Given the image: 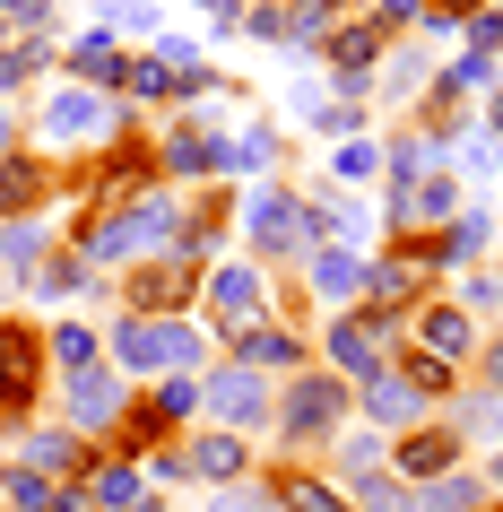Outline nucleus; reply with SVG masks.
Returning a JSON list of instances; mask_svg holds the SVG:
<instances>
[{"label":"nucleus","instance_id":"2eb2a0df","mask_svg":"<svg viewBox=\"0 0 503 512\" xmlns=\"http://www.w3.org/2000/svg\"><path fill=\"white\" fill-rule=\"evenodd\" d=\"M304 287H313V296H356V287H365V252H347V243H313Z\"/></svg>","mask_w":503,"mask_h":512},{"label":"nucleus","instance_id":"c756f323","mask_svg":"<svg viewBox=\"0 0 503 512\" xmlns=\"http://www.w3.org/2000/svg\"><path fill=\"white\" fill-rule=\"evenodd\" d=\"M87 495H96V512H139L148 504V495H139V469H96Z\"/></svg>","mask_w":503,"mask_h":512},{"label":"nucleus","instance_id":"49530a36","mask_svg":"<svg viewBox=\"0 0 503 512\" xmlns=\"http://www.w3.org/2000/svg\"><path fill=\"white\" fill-rule=\"evenodd\" d=\"M417 79H425V53H399V61H391V96H408Z\"/></svg>","mask_w":503,"mask_h":512},{"label":"nucleus","instance_id":"b1692460","mask_svg":"<svg viewBox=\"0 0 503 512\" xmlns=\"http://www.w3.org/2000/svg\"><path fill=\"white\" fill-rule=\"evenodd\" d=\"M477 495H486V486H477V478H460V469H451V478L417 486L408 504H417V512H477Z\"/></svg>","mask_w":503,"mask_h":512},{"label":"nucleus","instance_id":"6e6d98bb","mask_svg":"<svg viewBox=\"0 0 503 512\" xmlns=\"http://www.w3.org/2000/svg\"><path fill=\"white\" fill-rule=\"evenodd\" d=\"M209 9H217V18H235V9H243V0H209Z\"/></svg>","mask_w":503,"mask_h":512},{"label":"nucleus","instance_id":"f3484780","mask_svg":"<svg viewBox=\"0 0 503 512\" xmlns=\"http://www.w3.org/2000/svg\"><path fill=\"white\" fill-rule=\"evenodd\" d=\"M269 165H278V131H269V122H252L243 139H217V174H252V183H269Z\"/></svg>","mask_w":503,"mask_h":512},{"label":"nucleus","instance_id":"dca6fc26","mask_svg":"<svg viewBox=\"0 0 503 512\" xmlns=\"http://www.w3.org/2000/svg\"><path fill=\"white\" fill-rule=\"evenodd\" d=\"M61 61H70V79H79V87H113L122 70H131V61H122V44H113L105 27H87V35H79V44H70Z\"/></svg>","mask_w":503,"mask_h":512},{"label":"nucleus","instance_id":"13d9d810","mask_svg":"<svg viewBox=\"0 0 503 512\" xmlns=\"http://www.w3.org/2000/svg\"><path fill=\"white\" fill-rule=\"evenodd\" d=\"M321 9H339V0H321Z\"/></svg>","mask_w":503,"mask_h":512},{"label":"nucleus","instance_id":"72a5a7b5","mask_svg":"<svg viewBox=\"0 0 503 512\" xmlns=\"http://www.w3.org/2000/svg\"><path fill=\"white\" fill-rule=\"evenodd\" d=\"M486 235H495V226H486V209L451 217V235H443V261H477V252H486Z\"/></svg>","mask_w":503,"mask_h":512},{"label":"nucleus","instance_id":"5fc2aeb1","mask_svg":"<svg viewBox=\"0 0 503 512\" xmlns=\"http://www.w3.org/2000/svg\"><path fill=\"white\" fill-rule=\"evenodd\" d=\"M486 122H495V139H503V96H495V105H486Z\"/></svg>","mask_w":503,"mask_h":512},{"label":"nucleus","instance_id":"a18cd8bd","mask_svg":"<svg viewBox=\"0 0 503 512\" xmlns=\"http://www.w3.org/2000/svg\"><path fill=\"white\" fill-rule=\"evenodd\" d=\"M460 157H469V174H503V139H469Z\"/></svg>","mask_w":503,"mask_h":512},{"label":"nucleus","instance_id":"de8ad7c7","mask_svg":"<svg viewBox=\"0 0 503 512\" xmlns=\"http://www.w3.org/2000/svg\"><path fill=\"white\" fill-rule=\"evenodd\" d=\"M486 0H425V18H443V27H460V18H477Z\"/></svg>","mask_w":503,"mask_h":512},{"label":"nucleus","instance_id":"c85d7f7f","mask_svg":"<svg viewBox=\"0 0 503 512\" xmlns=\"http://www.w3.org/2000/svg\"><path fill=\"white\" fill-rule=\"evenodd\" d=\"M365 296H373V304L417 296V261H365Z\"/></svg>","mask_w":503,"mask_h":512},{"label":"nucleus","instance_id":"603ef678","mask_svg":"<svg viewBox=\"0 0 503 512\" xmlns=\"http://www.w3.org/2000/svg\"><path fill=\"white\" fill-rule=\"evenodd\" d=\"M486 382H495V391H503V339H495V348H486Z\"/></svg>","mask_w":503,"mask_h":512},{"label":"nucleus","instance_id":"3c124183","mask_svg":"<svg viewBox=\"0 0 503 512\" xmlns=\"http://www.w3.org/2000/svg\"><path fill=\"white\" fill-rule=\"evenodd\" d=\"M53 512H96V495H87V486H61V495H53Z\"/></svg>","mask_w":503,"mask_h":512},{"label":"nucleus","instance_id":"412c9836","mask_svg":"<svg viewBox=\"0 0 503 512\" xmlns=\"http://www.w3.org/2000/svg\"><path fill=\"white\" fill-rule=\"evenodd\" d=\"M347 504H356V512H417V504H408V486L382 478V469H347Z\"/></svg>","mask_w":503,"mask_h":512},{"label":"nucleus","instance_id":"7c9ffc66","mask_svg":"<svg viewBox=\"0 0 503 512\" xmlns=\"http://www.w3.org/2000/svg\"><path fill=\"white\" fill-rule=\"evenodd\" d=\"M373 53H382V27H339L330 35V61H339V70H365L373 79Z\"/></svg>","mask_w":503,"mask_h":512},{"label":"nucleus","instance_id":"a19ab883","mask_svg":"<svg viewBox=\"0 0 503 512\" xmlns=\"http://www.w3.org/2000/svg\"><path fill=\"white\" fill-rule=\"evenodd\" d=\"M209 512H287V504H278V495H261V486H217Z\"/></svg>","mask_w":503,"mask_h":512},{"label":"nucleus","instance_id":"f8f14e48","mask_svg":"<svg viewBox=\"0 0 503 512\" xmlns=\"http://www.w3.org/2000/svg\"><path fill=\"white\" fill-rule=\"evenodd\" d=\"M391 460H399V478H417V486L451 478V460H460V426H417Z\"/></svg>","mask_w":503,"mask_h":512},{"label":"nucleus","instance_id":"a211bd4d","mask_svg":"<svg viewBox=\"0 0 503 512\" xmlns=\"http://www.w3.org/2000/svg\"><path fill=\"white\" fill-rule=\"evenodd\" d=\"M235 365H304V339L295 330H278V322H252V330H235Z\"/></svg>","mask_w":503,"mask_h":512},{"label":"nucleus","instance_id":"39448f33","mask_svg":"<svg viewBox=\"0 0 503 512\" xmlns=\"http://www.w3.org/2000/svg\"><path fill=\"white\" fill-rule=\"evenodd\" d=\"M35 382H44V339H35V322H0V417L35 408Z\"/></svg>","mask_w":503,"mask_h":512},{"label":"nucleus","instance_id":"f03ea898","mask_svg":"<svg viewBox=\"0 0 503 512\" xmlns=\"http://www.w3.org/2000/svg\"><path fill=\"white\" fill-rule=\"evenodd\" d=\"M157 243H183V200L174 191L105 217V226H87V261H131V252H157Z\"/></svg>","mask_w":503,"mask_h":512},{"label":"nucleus","instance_id":"e433bc0d","mask_svg":"<svg viewBox=\"0 0 503 512\" xmlns=\"http://www.w3.org/2000/svg\"><path fill=\"white\" fill-rule=\"evenodd\" d=\"M96 27H131V35H157V9H148V0H96Z\"/></svg>","mask_w":503,"mask_h":512},{"label":"nucleus","instance_id":"c03bdc74","mask_svg":"<svg viewBox=\"0 0 503 512\" xmlns=\"http://www.w3.org/2000/svg\"><path fill=\"white\" fill-rule=\"evenodd\" d=\"M356 122H365V113H356V105H321V113H313V131H330V139H347V131H356Z\"/></svg>","mask_w":503,"mask_h":512},{"label":"nucleus","instance_id":"09e8293b","mask_svg":"<svg viewBox=\"0 0 503 512\" xmlns=\"http://www.w3.org/2000/svg\"><path fill=\"white\" fill-rule=\"evenodd\" d=\"M252 35L261 44H287V9H252Z\"/></svg>","mask_w":503,"mask_h":512},{"label":"nucleus","instance_id":"f704fd0d","mask_svg":"<svg viewBox=\"0 0 503 512\" xmlns=\"http://www.w3.org/2000/svg\"><path fill=\"white\" fill-rule=\"evenodd\" d=\"M191 270H200V261H157V270H139V287H131V296H139V304L183 296V287H191Z\"/></svg>","mask_w":503,"mask_h":512},{"label":"nucleus","instance_id":"a878e982","mask_svg":"<svg viewBox=\"0 0 503 512\" xmlns=\"http://www.w3.org/2000/svg\"><path fill=\"white\" fill-rule=\"evenodd\" d=\"M87 278H96V261H87V252H53L27 287H35V296H70V287H87Z\"/></svg>","mask_w":503,"mask_h":512},{"label":"nucleus","instance_id":"58836bf2","mask_svg":"<svg viewBox=\"0 0 503 512\" xmlns=\"http://www.w3.org/2000/svg\"><path fill=\"white\" fill-rule=\"evenodd\" d=\"M460 87H495V53H460L443 70V96H460Z\"/></svg>","mask_w":503,"mask_h":512},{"label":"nucleus","instance_id":"6e6552de","mask_svg":"<svg viewBox=\"0 0 503 512\" xmlns=\"http://www.w3.org/2000/svg\"><path fill=\"white\" fill-rule=\"evenodd\" d=\"M122 400H131V391H122V365H105V356H96V365H79V374H70V434L113 426V417H122Z\"/></svg>","mask_w":503,"mask_h":512},{"label":"nucleus","instance_id":"5701e85b","mask_svg":"<svg viewBox=\"0 0 503 512\" xmlns=\"http://www.w3.org/2000/svg\"><path fill=\"white\" fill-rule=\"evenodd\" d=\"M278 504H287V512H356V504L339 495V486L304 478V469H287V478H278Z\"/></svg>","mask_w":503,"mask_h":512},{"label":"nucleus","instance_id":"0eeeda50","mask_svg":"<svg viewBox=\"0 0 503 512\" xmlns=\"http://www.w3.org/2000/svg\"><path fill=\"white\" fill-rule=\"evenodd\" d=\"M105 131H113V96H105V87H61L53 105H44V139H61V148L105 139Z\"/></svg>","mask_w":503,"mask_h":512},{"label":"nucleus","instance_id":"8fccbe9b","mask_svg":"<svg viewBox=\"0 0 503 512\" xmlns=\"http://www.w3.org/2000/svg\"><path fill=\"white\" fill-rule=\"evenodd\" d=\"M417 9H425V0H382V18H373V27L391 35V27H399V18H417Z\"/></svg>","mask_w":503,"mask_h":512},{"label":"nucleus","instance_id":"393cba45","mask_svg":"<svg viewBox=\"0 0 503 512\" xmlns=\"http://www.w3.org/2000/svg\"><path fill=\"white\" fill-rule=\"evenodd\" d=\"M399 382H408L417 400H460V374H451L443 356H408V365H399Z\"/></svg>","mask_w":503,"mask_h":512},{"label":"nucleus","instance_id":"4be33fe9","mask_svg":"<svg viewBox=\"0 0 503 512\" xmlns=\"http://www.w3.org/2000/svg\"><path fill=\"white\" fill-rule=\"evenodd\" d=\"M44 252H53V243H44V226H35V217H9V226H0V261H9L18 278L44 270Z\"/></svg>","mask_w":503,"mask_h":512},{"label":"nucleus","instance_id":"4d7b16f0","mask_svg":"<svg viewBox=\"0 0 503 512\" xmlns=\"http://www.w3.org/2000/svg\"><path fill=\"white\" fill-rule=\"evenodd\" d=\"M0 148H9V105H0Z\"/></svg>","mask_w":503,"mask_h":512},{"label":"nucleus","instance_id":"4468645a","mask_svg":"<svg viewBox=\"0 0 503 512\" xmlns=\"http://www.w3.org/2000/svg\"><path fill=\"white\" fill-rule=\"evenodd\" d=\"M417 339H425V356H443V365H460V356L477 348V330H469L460 304H417Z\"/></svg>","mask_w":503,"mask_h":512},{"label":"nucleus","instance_id":"6ab92c4d","mask_svg":"<svg viewBox=\"0 0 503 512\" xmlns=\"http://www.w3.org/2000/svg\"><path fill=\"white\" fill-rule=\"evenodd\" d=\"M451 209H460V183H451V174H425V183L408 191V200H391L382 217H391V226H434V217H451Z\"/></svg>","mask_w":503,"mask_h":512},{"label":"nucleus","instance_id":"20e7f679","mask_svg":"<svg viewBox=\"0 0 503 512\" xmlns=\"http://www.w3.org/2000/svg\"><path fill=\"white\" fill-rule=\"evenodd\" d=\"M113 356H122L131 374H191V365H200V339H191L183 322L157 330L148 313H122V322H113Z\"/></svg>","mask_w":503,"mask_h":512},{"label":"nucleus","instance_id":"ea45409f","mask_svg":"<svg viewBox=\"0 0 503 512\" xmlns=\"http://www.w3.org/2000/svg\"><path fill=\"white\" fill-rule=\"evenodd\" d=\"M27 200H44V174L35 165H0V209H27Z\"/></svg>","mask_w":503,"mask_h":512},{"label":"nucleus","instance_id":"f257e3e1","mask_svg":"<svg viewBox=\"0 0 503 512\" xmlns=\"http://www.w3.org/2000/svg\"><path fill=\"white\" fill-rule=\"evenodd\" d=\"M243 226H252V243L261 252H278V261H313V235H321V217H313V200H295L287 183H252L243 191Z\"/></svg>","mask_w":503,"mask_h":512},{"label":"nucleus","instance_id":"bb28decb","mask_svg":"<svg viewBox=\"0 0 503 512\" xmlns=\"http://www.w3.org/2000/svg\"><path fill=\"white\" fill-rule=\"evenodd\" d=\"M0 495H9L18 512H53V478H35L27 460H9V469H0Z\"/></svg>","mask_w":503,"mask_h":512},{"label":"nucleus","instance_id":"423d86ee","mask_svg":"<svg viewBox=\"0 0 503 512\" xmlns=\"http://www.w3.org/2000/svg\"><path fill=\"white\" fill-rule=\"evenodd\" d=\"M209 313H217V330L235 339V330H252V322H269V287H261V270L252 261H226V270H209Z\"/></svg>","mask_w":503,"mask_h":512},{"label":"nucleus","instance_id":"864d4df0","mask_svg":"<svg viewBox=\"0 0 503 512\" xmlns=\"http://www.w3.org/2000/svg\"><path fill=\"white\" fill-rule=\"evenodd\" d=\"M486 478H495V486H503V443H495V460H486Z\"/></svg>","mask_w":503,"mask_h":512},{"label":"nucleus","instance_id":"37998d69","mask_svg":"<svg viewBox=\"0 0 503 512\" xmlns=\"http://www.w3.org/2000/svg\"><path fill=\"white\" fill-rule=\"evenodd\" d=\"M495 44H503V9H477L469 18V53H495Z\"/></svg>","mask_w":503,"mask_h":512},{"label":"nucleus","instance_id":"ddd939ff","mask_svg":"<svg viewBox=\"0 0 503 512\" xmlns=\"http://www.w3.org/2000/svg\"><path fill=\"white\" fill-rule=\"evenodd\" d=\"M330 356H339V374L373 382V374H382V322H373V313H347V322H330Z\"/></svg>","mask_w":503,"mask_h":512},{"label":"nucleus","instance_id":"aec40b11","mask_svg":"<svg viewBox=\"0 0 503 512\" xmlns=\"http://www.w3.org/2000/svg\"><path fill=\"white\" fill-rule=\"evenodd\" d=\"M191 469H200V478H217V486H243V469H252V452H243V434H200V443H191Z\"/></svg>","mask_w":503,"mask_h":512},{"label":"nucleus","instance_id":"9b49d317","mask_svg":"<svg viewBox=\"0 0 503 512\" xmlns=\"http://www.w3.org/2000/svg\"><path fill=\"white\" fill-rule=\"evenodd\" d=\"M356 400H365L373 434H382V426L417 434V426H425V408H434V400H417V391H408V382H399V374H373V382H356Z\"/></svg>","mask_w":503,"mask_h":512},{"label":"nucleus","instance_id":"4c0bfd02","mask_svg":"<svg viewBox=\"0 0 503 512\" xmlns=\"http://www.w3.org/2000/svg\"><path fill=\"white\" fill-rule=\"evenodd\" d=\"M53 356L70 365V374H79V365H96V330H87V322H61V330H53Z\"/></svg>","mask_w":503,"mask_h":512},{"label":"nucleus","instance_id":"79ce46f5","mask_svg":"<svg viewBox=\"0 0 503 512\" xmlns=\"http://www.w3.org/2000/svg\"><path fill=\"white\" fill-rule=\"evenodd\" d=\"M382 460H391L382 434H347V443H339V469H382Z\"/></svg>","mask_w":503,"mask_h":512},{"label":"nucleus","instance_id":"9d476101","mask_svg":"<svg viewBox=\"0 0 503 512\" xmlns=\"http://www.w3.org/2000/svg\"><path fill=\"white\" fill-rule=\"evenodd\" d=\"M18 460H27L35 478H79V469H96V452H87V443H79L70 426H27Z\"/></svg>","mask_w":503,"mask_h":512},{"label":"nucleus","instance_id":"c9c22d12","mask_svg":"<svg viewBox=\"0 0 503 512\" xmlns=\"http://www.w3.org/2000/svg\"><path fill=\"white\" fill-rule=\"evenodd\" d=\"M191 408H200V382H191V374H174L165 391H148V417H157V426H165V417H191Z\"/></svg>","mask_w":503,"mask_h":512},{"label":"nucleus","instance_id":"2f4dec72","mask_svg":"<svg viewBox=\"0 0 503 512\" xmlns=\"http://www.w3.org/2000/svg\"><path fill=\"white\" fill-rule=\"evenodd\" d=\"M460 434L503 443V391H460Z\"/></svg>","mask_w":503,"mask_h":512},{"label":"nucleus","instance_id":"1a4fd4ad","mask_svg":"<svg viewBox=\"0 0 503 512\" xmlns=\"http://www.w3.org/2000/svg\"><path fill=\"white\" fill-rule=\"evenodd\" d=\"M200 391H209V417L226 434H243V426H261V417H269V382L252 374V365H226V374L200 382Z\"/></svg>","mask_w":503,"mask_h":512},{"label":"nucleus","instance_id":"473e14b6","mask_svg":"<svg viewBox=\"0 0 503 512\" xmlns=\"http://www.w3.org/2000/svg\"><path fill=\"white\" fill-rule=\"evenodd\" d=\"M365 174H382V139H347L330 157V183H365Z\"/></svg>","mask_w":503,"mask_h":512},{"label":"nucleus","instance_id":"cd10ccee","mask_svg":"<svg viewBox=\"0 0 503 512\" xmlns=\"http://www.w3.org/2000/svg\"><path fill=\"white\" fill-rule=\"evenodd\" d=\"M165 174H217V139L174 131V139H165Z\"/></svg>","mask_w":503,"mask_h":512},{"label":"nucleus","instance_id":"7ed1b4c3","mask_svg":"<svg viewBox=\"0 0 503 512\" xmlns=\"http://www.w3.org/2000/svg\"><path fill=\"white\" fill-rule=\"evenodd\" d=\"M269 408H278V434H287V443H330L339 417H347V382L339 374H295Z\"/></svg>","mask_w":503,"mask_h":512}]
</instances>
